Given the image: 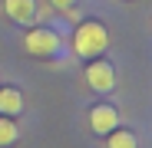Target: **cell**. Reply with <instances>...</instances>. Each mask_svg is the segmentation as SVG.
Wrapping results in <instances>:
<instances>
[{"label":"cell","instance_id":"obj_1","mask_svg":"<svg viewBox=\"0 0 152 148\" xmlns=\"http://www.w3.org/2000/svg\"><path fill=\"white\" fill-rule=\"evenodd\" d=\"M106 46H109V33H106V27H103L99 20L76 23V30H73V53H76V56L96 59V56L106 53Z\"/></svg>","mask_w":152,"mask_h":148},{"label":"cell","instance_id":"obj_2","mask_svg":"<svg viewBox=\"0 0 152 148\" xmlns=\"http://www.w3.org/2000/svg\"><path fill=\"white\" fill-rule=\"evenodd\" d=\"M60 46H63L60 33L46 30V27H33V30H27V36H23V49H27L30 56H37V59H53L60 53Z\"/></svg>","mask_w":152,"mask_h":148},{"label":"cell","instance_id":"obj_3","mask_svg":"<svg viewBox=\"0 0 152 148\" xmlns=\"http://www.w3.org/2000/svg\"><path fill=\"white\" fill-rule=\"evenodd\" d=\"M86 82H89L96 92H113V86H116V69H113V63H109V59H93V63L86 66Z\"/></svg>","mask_w":152,"mask_h":148},{"label":"cell","instance_id":"obj_4","mask_svg":"<svg viewBox=\"0 0 152 148\" xmlns=\"http://www.w3.org/2000/svg\"><path fill=\"white\" fill-rule=\"evenodd\" d=\"M89 129H93L96 135H109L113 129H119V112H116V105H109V102L93 105V112H89Z\"/></svg>","mask_w":152,"mask_h":148},{"label":"cell","instance_id":"obj_5","mask_svg":"<svg viewBox=\"0 0 152 148\" xmlns=\"http://www.w3.org/2000/svg\"><path fill=\"white\" fill-rule=\"evenodd\" d=\"M4 13L20 27H30L37 20V0H4Z\"/></svg>","mask_w":152,"mask_h":148},{"label":"cell","instance_id":"obj_6","mask_svg":"<svg viewBox=\"0 0 152 148\" xmlns=\"http://www.w3.org/2000/svg\"><path fill=\"white\" fill-rule=\"evenodd\" d=\"M20 112H23V95H20V89L0 86V115H7V118H17Z\"/></svg>","mask_w":152,"mask_h":148},{"label":"cell","instance_id":"obj_7","mask_svg":"<svg viewBox=\"0 0 152 148\" xmlns=\"http://www.w3.org/2000/svg\"><path fill=\"white\" fill-rule=\"evenodd\" d=\"M17 138H20L17 122H13V118H7V115H0V148H10Z\"/></svg>","mask_w":152,"mask_h":148},{"label":"cell","instance_id":"obj_8","mask_svg":"<svg viewBox=\"0 0 152 148\" xmlns=\"http://www.w3.org/2000/svg\"><path fill=\"white\" fill-rule=\"evenodd\" d=\"M106 142H109V148H136V135L126 129H113L106 135Z\"/></svg>","mask_w":152,"mask_h":148},{"label":"cell","instance_id":"obj_9","mask_svg":"<svg viewBox=\"0 0 152 148\" xmlns=\"http://www.w3.org/2000/svg\"><path fill=\"white\" fill-rule=\"evenodd\" d=\"M73 4H76V0H50V7L60 10V13H66V17H76L73 13Z\"/></svg>","mask_w":152,"mask_h":148}]
</instances>
